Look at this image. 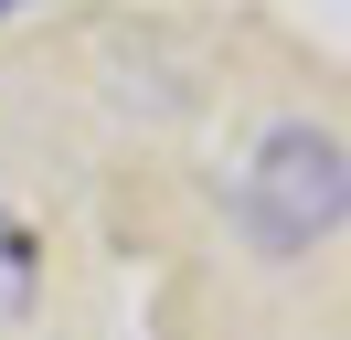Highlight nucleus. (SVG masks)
<instances>
[{"label":"nucleus","instance_id":"obj_1","mask_svg":"<svg viewBox=\"0 0 351 340\" xmlns=\"http://www.w3.org/2000/svg\"><path fill=\"white\" fill-rule=\"evenodd\" d=\"M341 202H351V181H341V138H330V127H277V138L245 160V181H234V223H245L256 255L330 245V234H341Z\"/></svg>","mask_w":351,"mask_h":340},{"label":"nucleus","instance_id":"obj_2","mask_svg":"<svg viewBox=\"0 0 351 340\" xmlns=\"http://www.w3.org/2000/svg\"><path fill=\"white\" fill-rule=\"evenodd\" d=\"M32 287H43V245H32V223L11 202H0V330L32 308Z\"/></svg>","mask_w":351,"mask_h":340},{"label":"nucleus","instance_id":"obj_3","mask_svg":"<svg viewBox=\"0 0 351 340\" xmlns=\"http://www.w3.org/2000/svg\"><path fill=\"white\" fill-rule=\"evenodd\" d=\"M0 11H22V0H0Z\"/></svg>","mask_w":351,"mask_h":340}]
</instances>
